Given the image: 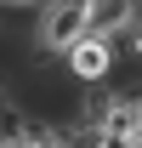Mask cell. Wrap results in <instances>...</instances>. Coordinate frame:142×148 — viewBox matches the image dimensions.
Instances as JSON below:
<instances>
[{
    "mask_svg": "<svg viewBox=\"0 0 142 148\" xmlns=\"http://www.w3.org/2000/svg\"><path fill=\"white\" fill-rule=\"evenodd\" d=\"M0 131H6V108H0Z\"/></svg>",
    "mask_w": 142,
    "mask_h": 148,
    "instance_id": "7",
    "label": "cell"
},
{
    "mask_svg": "<svg viewBox=\"0 0 142 148\" xmlns=\"http://www.w3.org/2000/svg\"><path fill=\"white\" fill-rule=\"evenodd\" d=\"M131 57H137V63H142V29H137V34H131Z\"/></svg>",
    "mask_w": 142,
    "mask_h": 148,
    "instance_id": "6",
    "label": "cell"
},
{
    "mask_svg": "<svg viewBox=\"0 0 142 148\" xmlns=\"http://www.w3.org/2000/svg\"><path fill=\"white\" fill-rule=\"evenodd\" d=\"M0 6H40V12H46L51 0H0Z\"/></svg>",
    "mask_w": 142,
    "mask_h": 148,
    "instance_id": "5",
    "label": "cell"
},
{
    "mask_svg": "<svg viewBox=\"0 0 142 148\" xmlns=\"http://www.w3.org/2000/svg\"><path fill=\"white\" fill-rule=\"evenodd\" d=\"M63 69H68V80L80 86V91H102L108 80H114V40H80L68 57H63Z\"/></svg>",
    "mask_w": 142,
    "mask_h": 148,
    "instance_id": "2",
    "label": "cell"
},
{
    "mask_svg": "<svg viewBox=\"0 0 142 148\" xmlns=\"http://www.w3.org/2000/svg\"><path fill=\"white\" fill-rule=\"evenodd\" d=\"M91 6V40L137 34V0H85Z\"/></svg>",
    "mask_w": 142,
    "mask_h": 148,
    "instance_id": "3",
    "label": "cell"
},
{
    "mask_svg": "<svg viewBox=\"0 0 142 148\" xmlns=\"http://www.w3.org/2000/svg\"><path fill=\"white\" fill-rule=\"evenodd\" d=\"M131 108H137V137H142V91H131Z\"/></svg>",
    "mask_w": 142,
    "mask_h": 148,
    "instance_id": "4",
    "label": "cell"
},
{
    "mask_svg": "<svg viewBox=\"0 0 142 148\" xmlns=\"http://www.w3.org/2000/svg\"><path fill=\"white\" fill-rule=\"evenodd\" d=\"M85 34H91V6L85 0H51L34 23V51L40 57H68Z\"/></svg>",
    "mask_w": 142,
    "mask_h": 148,
    "instance_id": "1",
    "label": "cell"
}]
</instances>
